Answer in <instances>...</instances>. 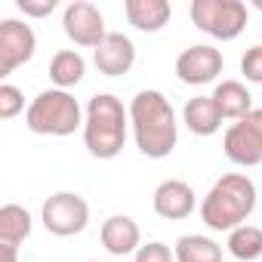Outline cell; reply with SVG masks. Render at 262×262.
<instances>
[{
	"instance_id": "4",
	"label": "cell",
	"mask_w": 262,
	"mask_h": 262,
	"mask_svg": "<svg viewBox=\"0 0 262 262\" xmlns=\"http://www.w3.org/2000/svg\"><path fill=\"white\" fill-rule=\"evenodd\" d=\"M86 111L68 90H43L37 99H31L25 111V123L37 136H71L83 129Z\"/></svg>"
},
{
	"instance_id": "18",
	"label": "cell",
	"mask_w": 262,
	"mask_h": 262,
	"mask_svg": "<svg viewBox=\"0 0 262 262\" xmlns=\"http://www.w3.org/2000/svg\"><path fill=\"white\" fill-rule=\"evenodd\" d=\"M31 228H34V219L22 204H4L0 207V244L19 247L31 234Z\"/></svg>"
},
{
	"instance_id": "17",
	"label": "cell",
	"mask_w": 262,
	"mask_h": 262,
	"mask_svg": "<svg viewBox=\"0 0 262 262\" xmlns=\"http://www.w3.org/2000/svg\"><path fill=\"white\" fill-rule=\"evenodd\" d=\"M86 74V59L77 50H59L50 59V80L56 83V90H68L77 86Z\"/></svg>"
},
{
	"instance_id": "9",
	"label": "cell",
	"mask_w": 262,
	"mask_h": 262,
	"mask_svg": "<svg viewBox=\"0 0 262 262\" xmlns=\"http://www.w3.org/2000/svg\"><path fill=\"white\" fill-rule=\"evenodd\" d=\"M34 50H37V37L28 22H19V19L0 22V77H7L25 62H31Z\"/></svg>"
},
{
	"instance_id": "24",
	"label": "cell",
	"mask_w": 262,
	"mask_h": 262,
	"mask_svg": "<svg viewBox=\"0 0 262 262\" xmlns=\"http://www.w3.org/2000/svg\"><path fill=\"white\" fill-rule=\"evenodd\" d=\"M16 7H19V13H25L31 19H43L56 10V0H16Z\"/></svg>"
},
{
	"instance_id": "5",
	"label": "cell",
	"mask_w": 262,
	"mask_h": 262,
	"mask_svg": "<svg viewBox=\"0 0 262 262\" xmlns=\"http://www.w3.org/2000/svg\"><path fill=\"white\" fill-rule=\"evenodd\" d=\"M188 16L216 40H234L247 28V4L241 0H191Z\"/></svg>"
},
{
	"instance_id": "21",
	"label": "cell",
	"mask_w": 262,
	"mask_h": 262,
	"mask_svg": "<svg viewBox=\"0 0 262 262\" xmlns=\"http://www.w3.org/2000/svg\"><path fill=\"white\" fill-rule=\"evenodd\" d=\"M22 111H28L22 90L13 86V83H0V120H13Z\"/></svg>"
},
{
	"instance_id": "14",
	"label": "cell",
	"mask_w": 262,
	"mask_h": 262,
	"mask_svg": "<svg viewBox=\"0 0 262 262\" xmlns=\"http://www.w3.org/2000/svg\"><path fill=\"white\" fill-rule=\"evenodd\" d=\"M123 13H126V22L133 25L136 31L142 34H158L170 16H173V7L167 0H126L123 4Z\"/></svg>"
},
{
	"instance_id": "1",
	"label": "cell",
	"mask_w": 262,
	"mask_h": 262,
	"mask_svg": "<svg viewBox=\"0 0 262 262\" xmlns=\"http://www.w3.org/2000/svg\"><path fill=\"white\" fill-rule=\"evenodd\" d=\"M129 126H133L136 148L151 161L170 158L179 142V117L161 90H139L133 96V102H129Z\"/></svg>"
},
{
	"instance_id": "23",
	"label": "cell",
	"mask_w": 262,
	"mask_h": 262,
	"mask_svg": "<svg viewBox=\"0 0 262 262\" xmlns=\"http://www.w3.org/2000/svg\"><path fill=\"white\" fill-rule=\"evenodd\" d=\"M241 74L250 80V83H262V43L250 47L241 59Z\"/></svg>"
},
{
	"instance_id": "19",
	"label": "cell",
	"mask_w": 262,
	"mask_h": 262,
	"mask_svg": "<svg viewBox=\"0 0 262 262\" xmlns=\"http://www.w3.org/2000/svg\"><path fill=\"white\" fill-rule=\"evenodd\" d=\"M173 253L176 262H222V247L207 234H182Z\"/></svg>"
},
{
	"instance_id": "11",
	"label": "cell",
	"mask_w": 262,
	"mask_h": 262,
	"mask_svg": "<svg viewBox=\"0 0 262 262\" xmlns=\"http://www.w3.org/2000/svg\"><path fill=\"white\" fill-rule=\"evenodd\" d=\"M93 65L105 77L129 74V68L136 65V47H133V40H129L126 34H120V31H108V37L93 50Z\"/></svg>"
},
{
	"instance_id": "13",
	"label": "cell",
	"mask_w": 262,
	"mask_h": 262,
	"mask_svg": "<svg viewBox=\"0 0 262 262\" xmlns=\"http://www.w3.org/2000/svg\"><path fill=\"white\" fill-rule=\"evenodd\" d=\"M99 241H102V247H105L111 256H120V259H123V256H129V253L136 256V250L142 247V231H139V225H136L133 216L117 213V216H108V219L102 222Z\"/></svg>"
},
{
	"instance_id": "2",
	"label": "cell",
	"mask_w": 262,
	"mask_h": 262,
	"mask_svg": "<svg viewBox=\"0 0 262 262\" xmlns=\"http://www.w3.org/2000/svg\"><path fill=\"white\" fill-rule=\"evenodd\" d=\"M256 198V182L247 173H225L201 201V219L213 231H234L247 225V219L253 216Z\"/></svg>"
},
{
	"instance_id": "8",
	"label": "cell",
	"mask_w": 262,
	"mask_h": 262,
	"mask_svg": "<svg viewBox=\"0 0 262 262\" xmlns=\"http://www.w3.org/2000/svg\"><path fill=\"white\" fill-rule=\"evenodd\" d=\"M62 28L68 34V40L74 47H83V50H96L108 31H105V16L96 4L90 0H71L62 13Z\"/></svg>"
},
{
	"instance_id": "12",
	"label": "cell",
	"mask_w": 262,
	"mask_h": 262,
	"mask_svg": "<svg viewBox=\"0 0 262 262\" xmlns=\"http://www.w3.org/2000/svg\"><path fill=\"white\" fill-rule=\"evenodd\" d=\"M155 213L161 219H170V222H179V219H188L198 207V198H194V188L182 179H164L158 188H155Z\"/></svg>"
},
{
	"instance_id": "3",
	"label": "cell",
	"mask_w": 262,
	"mask_h": 262,
	"mask_svg": "<svg viewBox=\"0 0 262 262\" xmlns=\"http://www.w3.org/2000/svg\"><path fill=\"white\" fill-rule=\"evenodd\" d=\"M126 126H129V108L111 93H99L86 102L83 117V145L93 158L111 161L123 151L126 142Z\"/></svg>"
},
{
	"instance_id": "10",
	"label": "cell",
	"mask_w": 262,
	"mask_h": 262,
	"mask_svg": "<svg viewBox=\"0 0 262 262\" xmlns=\"http://www.w3.org/2000/svg\"><path fill=\"white\" fill-rule=\"evenodd\" d=\"M225 68V59L216 47L210 43H194L188 50L179 53L176 59V77L188 86H204V83H213Z\"/></svg>"
},
{
	"instance_id": "26",
	"label": "cell",
	"mask_w": 262,
	"mask_h": 262,
	"mask_svg": "<svg viewBox=\"0 0 262 262\" xmlns=\"http://www.w3.org/2000/svg\"><path fill=\"white\" fill-rule=\"evenodd\" d=\"M86 262H99V259H86Z\"/></svg>"
},
{
	"instance_id": "25",
	"label": "cell",
	"mask_w": 262,
	"mask_h": 262,
	"mask_svg": "<svg viewBox=\"0 0 262 262\" xmlns=\"http://www.w3.org/2000/svg\"><path fill=\"white\" fill-rule=\"evenodd\" d=\"M4 247V262H19V247H10V244H0Z\"/></svg>"
},
{
	"instance_id": "20",
	"label": "cell",
	"mask_w": 262,
	"mask_h": 262,
	"mask_svg": "<svg viewBox=\"0 0 262 262\" xmlns=\"http://www.w3.org/2000/svg\"><path fill=\"white\" fill-rule=\"evenodd\" d=\"M228 253L237 262H253L262 256V228L256 225H241L228 231Z\"/></svg>"
},
{
	"instance_id": "22",
	"label": "cell",
	"mask_w": 262,
	"mask_h": 262,
	"mask_svg": "<svg viewBox=\"0 0 262 262\" xmlns=\"http://www.w3.org/2000/svg\"><path fill=\"white\" fill-rule=\"evenodd\" d=\"M133 262H176V253L161 241H148V244H142L136 250Z\"/></svg>"
},
{
	"instance_id": "6",
	"label": "cell",
	"mask_w": 262,
	"mask_h": 262,
	"mask_svg": "<svg viewBox=\"0 0 262 262\" xmlns=\"http://www.w3.org/2000/svg\"><path fill=\"white\" fill-rule=\"evenodd\" d=\"M40 222L56 237H74L90 222V204L77 191H56L40 207Z\"/></svg>"
},
{
	"instance_id": "7",
	"label": "cell",
	"mask_w": 262,
	"mask_h": 262,
	"mask_svg": "<svg viewBox=\"0 0 262 262\" xmlns=\"http://www.w3.org/2000/svg\"><path fill=\"white\" fill-rule=\"evenodd\" d=\"M225 158L237 167H259L262 164V108H253L247 117L234 120L222 136Z\"/></svg>"
},
{
	"instance_id": "16",
	"label": "cell",
	"mask_w": 262,
	"mask_h": 262,
	"mask_svg": "<svg viewBox=\"0 0 262 262\" xmlns=\"http://www.w3.org/2000/svg\"><path fill=\"white\" fill-rule=\"evenodd\" d=\"M213 102L222 114V120H241L253 111V96L241 80H222L213 90Z\"/></svg>"
},
{
	"instance_id": "15",
	"label": "cell",
	"mask_w": 262,
	"mask_h": 262,
	"mask_svg": "<svg viewBox=\"0 0 262 262\" xmlns=\"http://www.w3.org/2000/svg\"><path fill=\"white\" fill-rule=\"evenodd\" d=\"M182 123L191 129L194 136H213V133H219L222 114H219L213 96H194V99H188L185 108H182Z\"/></svg>"
}]
</instances>
